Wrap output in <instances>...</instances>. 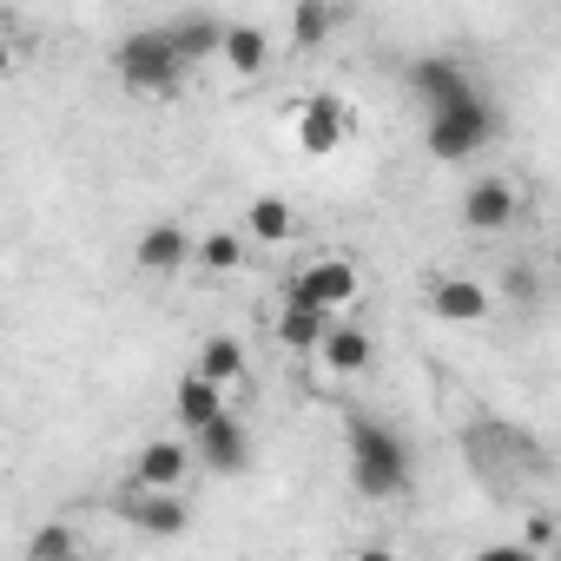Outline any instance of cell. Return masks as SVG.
<instances>
[{"mask_svg": "<svg viewBox=\"0 0 561 561\" xmlns=\"http://www.w3.org/2000/svg\"><path fill=\"white\" fill-rule=\"evenodd\" d=\"M238 80H257L264 67H271V41H264V27H251V21H231L225 27V54H218Z\"/></svg>", "mask_w": 561, "mask_h": 561, "instance_id": "obj_17", "label": "cell"}, {"mask_svg": "<svg viewBox=\"0 0 561 561\" xmlns=\"http://www.w3.org/2000/svg\"><path fill=\"white\" fill-rule=\"evenodd\" d=\"M331 324H337V318H324L318 305H298V298H285V311L271 318V337L285 344L291 357H318V351H324V337H331Z\"/></svg>", "mask_w": 561, "mask_h": 561, "instance_id": "obj_12", "label": "cell"}, {"mask_svg": "<svg viewBox=\"0 0 561 561\" xmlns=\"http://www.w3.org/2000/svg\"><path fill=\"white\" fill-rule=\"evenodd\" d=\"M357 561H397V554H390V548H364Z\"/></svg>", "mask_w": 561, "mask_h": 561, "instance_id": "obj_26", "label": "cell"}, {"mask_svg": "<svg viewBox=\"0 0 561 561\" xmlns=\"http://www.w3.org/2000/svg\"><path fill=\"white\" fill-rule=\"evenodd\" d=\"M192 456L198 449H185V443H172V436H159V443H146L139 456H133V495H179V482H185V469H192Z\"/></svg>", "mask_w": 561, "mask_h": 561, "instance_id": "obj_7", "label": "cell"}, {"mask_svg": "<svg viewBox=\"0 0 561 561\" xmlns=\"http://www.w3.org/2000/svg\"><path fill=\"white\" fill-rule=\"evenodd\" d=\"M192 257H198V244H192L179 225H146L139 244H133V264H139L146 277H179Z\"/></svg>", "mask_w": 561, "mask_h": 561, "instance_id": "obj_10", "label": "cell"}, {"mask_svg": "<svg viewBox=\"0 0 561 561\" xmlns=\"http://www.w3.org/2000/svg\"><path fill=\"white\" fill-rule=\"evenodd\" d=\"M126 522L139 528V535H159V541H172V535H185V495H126Z\"/></svg>", "mask_w": 561, "mask_h": 561, "instance_id": "obj_16", "label": "cell"}, {"mask_svg": "<svg viewBox=\"0 0 561 561\" xmlns=\"http://www.w3.org/2000/svg\"><path fill=\"white\" fill-rule=\"evenodd\" d=\"M410 93L423 100V113H436V106H456V100H469L476 93V80H469V67L456 60V54H423V60H410Z\"/></svg>", "mask_w": 561, "mask_h": 561, "instance_id": "obj_5", "label": "cell"}, {"mask_svg": "<svg viewBox=\"0 0 561 561\" xmlns=\"http://www.w3.org/2000/svg\"><path fill=\"white\" fill-rule=\"evenodd\" d=\"M192 264H198V271H211V277H225V271H238V264H244V244H238L231 231H205Z\"/></svg>", "mask_w": 561, "mask_h": 561, "instance_id": "obj_21", "label": "cell"}, {"mask_svg": "<svg viewBox=\"0 0 561 561\" xmlns=\"http://www.w3.org/2000/svg\"><path fill=\"white\" fill-rule=\"evenodd\" d=\"M370 364H377L370 331H364V324H331V337H324V351H318V370L337 377V383H351V377H364Z\"/></svg>", "mask_w": 561, "mask_h": 561, "instance_id": "obj_11", "label": "cell"}, {"mask_svg": "<svg viewBox=\"0 0 561 561\" xmlns=\"http://www.w3.org/2000/svg\"><path fill=\"white\" fill-rule=\"evenodd\" d=\"M192 443H198V462H205L211 476H238V469L251 462V436H244V423H238L231 410H225L211 430H198Z\"/></svg>", "mask_w": 561, "mask_h": 561, "instance_id": "obj_13", "label": "cell"}, {"mask_svg": "<svg viewBox=\"0 0 561 561\" xmlns=\"http://www.w3.org/2000/svg\"><path fill=\"white\" fill-rule=\"evenodd\" d=\"M344 139H351V106H344L337 93H318V100L298 106V146H305L311 159H331Z\"/></svg>", "mask_w": 561, "mask_h": 561, "instance_id": "obj_8", "label": "cell"}, {"mask_svg": "<svg viewBox=\"0 0 561 561\" xmlns=\"http://www.w3.org/2000/svg\"><path fill=\"white\" fill-rule=\"evenodd\" d=\"M172 410H179V423L198 436V430H211L218 416H225V390L211 383V377H198V370H185L179 377V390H172Z\"/></svg>", "mask_w": 561, "mask_h": 561, "instance_id": "obj_15", "label": "cell"}, {"mask_svg": "<svg viewBox=\"0 0 561 561\" xmlns=\"http://www.w3.org/2000/svg\"><path fill=\"white\" fill-rule=\"evenodd\" d=\"M489 311H495V298H489L482 277H462V271H436L430 277V318H443V324H482Z\"/></svg>", "mask_w": 561, "mask_h": 561, "instance_id": "obj_6", "label": "cell"}, {"mask_svg": "<svg viewBox=\"0 0 561 561\" xmlns=\"http://www.w3.org/2000/svg\"><path fill=\"white\" fill-rule=\"evenodd\" d=\"M159 27H165V41L179 47V60L198 67V60L225 54V27H231V21H218V14H172V21H159Z\"/></svg>", "mask_w": 561, "mask_h": 561, "instance_id": "obj_14", "label": "cell"}, {"mask_svg": "<svg viewBox=\"0 0 561 561\" xmlns=\"http://www.w3.org/2000/svg\"><path fill=\"white\" fill-rule=\"evenodd\" d=\"M113 67H119V80H126L133 93H146V100H172L179 80H185V60H179V47L165 41V27L126 34V41L113 47Z\"/></svg>", "mask_w": 561, "mask_h": 561, "instance_id": "obj_2", "label": "cell"}, {"mask_svg": "<svg viewBox=\"0 0 561 561\" xmlns=\"http://www.w3.org/2000/svg\"><path fill=\"white\" fill-rule=\"evenodd\" d=\"M344 443H351V482H357V495L390 502V495L410 489V449H403V436H397L390 423H377V416H351Z\"/></svg>", "mask_w": 561, "mask_h": 561, "instance_id": "obj_1", "label": "cell"}, {"mask_svg": "<svg viewBox=\"0 0 561 561\" xmlns=\"http://www.w3.org/2000/svg\"><path fill=\"white\" fill-rule=\"evenodd\" d=\"M522 528H528V535H522V548H535V554H541V548L554 541V515H528Z\"/></svg>", "mask_w": 561, "mask_h": 561, "instance_id": "obj_23", "label": "cell"}, {"mask_svg": "<svg viewBox=\"0 0 561 561\" xmlns=\"http://www.w3.org/2000/svg\"><path fill=\"white\" fill-rule=\"evenodd\" d=\"M554 257H561V238H554Z\"/></svg>", "mask_w": 561, "mask_h": 561, "instance_id": "obj_27", "label": "cell"}, {"mask_svg": "<svg viewBox=\"0 0 561 561\" xmlns=\"http://www.w3.org/2000/svg\"><path fill=\"white\" fill-rule=\"evenodd\" d=\"M476 561H541V554L522 541H495V548H476Z\"/></svg>", "mask_w": 561, "mask_h": 561, "instance_id": "obj_24", "label": "cell"}, {"mask_svg": "<svg viewBox=\"0 0 561 561\" xmlns=\"http://www.w3.org/2000/svg\"><path fill=\"white\" fill-rule=\"evenodd\" d=\"M27 561H80V535H73L67 522H47V528H34Z\"/></svg>", "mask_w": 561, "mask_h": 561, "instance_id": "obj_22", "label": "cell"}, {"mask_svg": "<svg viewBox=\"0 0 561 561\" xmlns=\"http://www.w3.org/2000/svg\"><path fill=\"white\" fill-rule=\"evenodd\" d=\"M198 377H211L218 390L244 383V344H238V337H205V351H198Z\"/></svg>", "mask_w": 561, "mask_h": 561, "instance_id": "obj_19", "label": "cell"}, {"mask_svg": "<svg viewBox=\"0 0 561 561\" xmlns=\"http://www.w3.org/2000/svg\"><path fill=\"white\" fill-rule=\"evenodd\" d=\"M337 27V8H324V0H305V8H291V41L298 47H324Z\"/></svg>", "mask_w": 561, "mask_h": 561, "instance_id": "obj_20", "label": "cell"}, {"mask_svg": "<svg viewBox=\"0 0 561 561\" xmlns=\"http://www.w3.org/2000/svg\"><path fill=\"white\" fill-rule=\"evenodd\" d=\"M489 139H495V106H489L482 93H469V100H456V106L423 113V146H430L436 159H476Z\"/></svg>", "mask_w": 561, "mask_h": 561, "instance_id": "obj_3", "label": "cell"}, {"mask_svg": "<svg viewBox=\"0 0 561 561\" xmlns=\"http://www.w3.org/2000/svg\"><path fill=\"white\" fill-rule=\"evenodd\" d=\"M508 298H515V305H535V298H541L535 271H508Z\"/></svg>", "mask_w": 561, "mask_h": 561, "instance_id": "obj_25", "label": "cell"}, {"mask_svg": "<svg viewBox=\"0 0 561 561\" xmlns=\"http://www.w3.org/2000/svg\"><path fill=\"white\" fill-rule=\"evenodd\" d=\"M244 225H251L257 244H291V238H298V211H291L285 198H251Z\"/></svg>", "mask_w": 561, "mask_h": 561, "instance_id": "obj_18", "label": "cell"}, {"mask_svg": "<svg viewBox=\"0 0 561 561\" xmlns=\"http://www.w3.org/2000/svg\"><path fill=\"white\" fill-rule=\"evenodd\" d=\"M285 298L318 305L324 318H344V311L364 298V285H357V264H351V257H311V264L291 277V291H285Z\"/></svg>", "mask_w": 561, "mask_h": 561, "instance_id": "obj_4", "label": "cell"}, {"mask_svg": "<svg viewBox=\"0 0 561 561\" xmlns=\"http://www.w3.org/2000/svg\"><path fill=\"white\" fill-rule=\"evenodd\" d=\"M515 211H522V192H515L508 179H476V185L462 192V225H469L476 238L508 231V225H515Z\"/></svg>", "mask_w": 561, "mask_h": 561, "instance_id": "obj_9", "label": "cell"}]
</instances>
